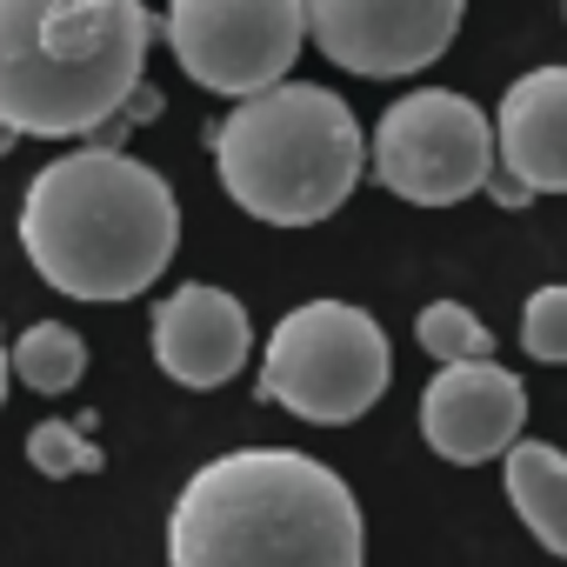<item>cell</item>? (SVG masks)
<instances>
[{"mask_svg": "<svg viewBox=\"0 0 567 567\" xmlns=\"http://www.w3.org/2000/svg\"><path fill=\"white\" fill-rule=\"evenodd\" d=\"M520 421H527V388L501 361H447L421 388V434L454 467L501 461L520 441Z\"/></svg>", "mask_w": 567, "mask_h": 567, "instance_id": "cell-9", "label": "cell"}, {"mask_svg": "<svg viewBox=\"0 0 567 567\" xmlns=\"http://www.w3.org/2000/svg\"><path fill=\"white\" fill-rule=\"evenodd\" d=\"M28 461L48 474V481H68V474H94L101 467V447L74 427V421H41L28 434Z\"/></svg>", "mask_w": 567, "mask_h": 567, "instance_id": "cell-16", "label": "cell"}, {"mask_svg": "<svg viewBox=\"0 0 567 567\" xmlns=\"http://www.w3.org/2000/svg\"><path fill=\"white\" fill-rule=\"evenodd\" d=\"M374 181L408 207H454L494 181V121L454 87H414L374 127Z\"/></svg>", "mask_w": 567, "mask_h": 567, "instance_id": "cell-6", "label": "cell"}, {"mask_svg": "<svg viewBox=\"0 0 567 567\" xmlns=\"http://www.w3.org/2000/svg\"><path fill=\"white\" fill-rule=\"evenodd\" d=\"M414 341H421V354H434L441 368H447V361H487V354H494L487 321H481L474 308H461V301H427L421 321H414Z\"/></svg>", "mask_w": 567, "mask_h": 567, "instance_id": "cell-14", "label": "cell"}, {"mask_svg": "<svg viewBox=\"0 0 567 567\" xmlns=\"http://www.w3.org/2000/svg\"><path fill=\"white\" fill-rule=\"evenodd\" d=\"M8 374L34 394H68L87 374V341L68 321H34L14 348H8Z\"/></svg>", "mask_w": 567, "mask_h": 567, "instance_id": "cell-13", "label": "cell"}, {"mask_svg": "<svg viewBox=\"0 0 567 567\" xmlns=\"http://www.w3.org/2000/svg\"><path fill=\"white\" fill-rule=\"evenodd\" d=\"M520 354H534L547 368H567V280L527 295V308H520Z\"/></svg>", "mask_w": 567, "mask_h": 567, "instance_id": "cell-15", "label": "cell"}, {"mask_svg": "<svg viewBox=\"0 0 567 567\" xmlns=\"http://www.w3.org/2000/svg\"><path fill=\"white\" fill-rule=\"evenodd\" d=\"M354 487L301 447H234L187 474L167 514V567H361Z\"/></svg>", "mask_w": 567, "mask_h": 567, "instance_id": "cell-1", "label": "cell"}, {"mask_svg": "<svg viewBox=\"0 0 567 567\" xmlns=\"http://www.w3.org/2000/svg\"><path fill=\"white\" fill-rule=\"evenodd\" d=\"M507 501L527 520V534L567 560V454L554 441H514L507 454Z\"/></svg>", "mask_w": 567, "mask_h": 567, "instance_id": "cell-12", "label": "cell"}, {"mask_svg": "<svg viewBox=\"0 0 567 567\" xmlns=\"http://www.w3.org/2000/svg\"><path fill=\"white\" fill-rule=\"evenodd\" d=\"M467 0H301L308 41L361 74V81H408L434 68L461 34Z\"/></svg>", "mask_w": 567, "mask_h": 567, "instance_id": "cell-8", "label": "cell"}, {"mask_svg": "<svg viewBox=\"0 0 567 567\" xmlns=\"http://www.w3.org/2000/svg\"><path fill=\"white\" fill-rule=\"evenodd\" d=\"M8 381H14V374H8V341H0V401H8Z\"/></svg>", "mask_w": 567, "mask_h": 567, "instance_id": "cell-18", "label": "cell"}, {"mask_svg": "<svg viewBox=\"0 0 567 567\" xmlns=\"http://www.w3.org/2000/svg\"><path fill=\"white\" fill-rule=\"evenodd\" d=\"M214 167L240 214L267 227H315L348 207L368 167V134L334 87L280 81L234 101L214 127Z\"/></svg>", "mask_w": 567, "mask_h": 567, "instance_id": "cell-4", "label": "cell"}, {"mask_svg": "<svg viewBox=\"0 0 567 567\" xmlns=\"http://www.w3.org/2000/svg\"><path fill=\"white\" fill-rule=\"evenodd\" d=\"M394 381L388 334L368 308L354 301H301L280 315L260 354V401L288 408L315 427H348L361 421Z\"/></svg>", "mask_w": 567, "mask_h": 567, "instance_id": "cell-5", "label": "cell"}, {"mask_svg": "<svg viewBox=\"0 0 567 567\" xmlns=\"http://www.w3.org/2000/svg\"><path fill=\"white\" fill-rule=\"evenodd\" d=\"M494 167L527 194H567V68H534L501 94Z\"/></svg>", "mask_w": 567, "mask_h": 567, "instance_id": "cell-11", "label": "cell"}, {"mask_svg": "<svg viewBox=\"0 0 567 567\" xmlns=\"http://www.w3.org/2000/svg\"><path fill=\"white\" fill-rule=\"evenodd\" d=\"M14 141H21V134H14V127H8V121H0V154H8V147H14Z\"/></svg>", "mask_w": 567, "mask_h": 567, "instance_id": "cell-19", "label": "cell"}, {"mask_svg": "<svg viewBox=\"0 0 567 567\" xmlns=\"http://www.w3.org/2000/svg\"><path fill=\"white\" fill-rule=\"evenodd\" d=\"M167 48L181 74L207 94L247 101L295 74L308 48L301 0H167Z\"/></svg>", "mask_w": 567, "mask_h": 567, "instance_id": "cell-7", "label": "cell"}, {"mask_svg": "<svg viewBox=\"0 0 567 567\" xmlns=\"http://www.w3.org/2000/svg\"><path fill=\"white\" fill-rule=\"evenodd\" d=\"M147 48V0H0V121L81 141L134 101Z\"/></svg>", "mask_w": 567, "mask_h": 567, "instance_id": "cell-3", "label": "cell"}, {"mask_svg": "<svg viewBox=\"0 0 567 567\" xmlns=\"http://www.w3.org/2000/svg\"><path fill=\"white\" fill-rule=\"evenodd\" d=\"M247 348H254V328H247V308L227 288L187 280V288H174L154 308V361H161L167 381H181L194 394L227 388L240 374Z\"/></svg>", "mask_w": 567, "mask_h": 567, "instance_id": "cell-10", "label": "cell"}, {"mask_svg": "<svg viewBox=\"0 0 567 567\" xmlns=\"http://www.w3.org/2000/svg\"><path fill=\"white\" fill-rule=\"evenodd\" d=\"M487 187H494V200H501V207H520V200H527V187H520V181H507L501 167H494V181H487Z\"/></svg>", "mask_w": 567, "mask_h": 567, "instance_id": "cell-17", "label": "cell"}, {"mask_svg": "<svg viewBox=\"0 0 567 567\" xmlns=\"http://www.w3.org/2000/svg\"><path fill=\"white\" fill-rule=\"evenodd\" d=\"M21 247L54 295L114 308L167 274L181 247V200L147 161L121 147H74L28 181Z\"/></svg>", "mask_w": 567, "mask_h": 567, "instance_id": "cell-2", "label": "cell"}]
</instances>
